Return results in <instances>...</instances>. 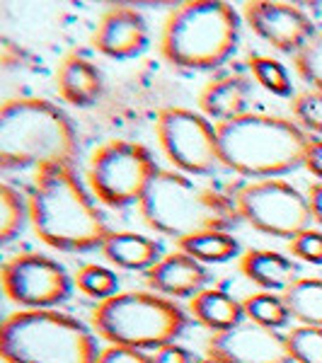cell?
I'll use <instances>...</instances> for the list:
<instances>
[{"instance_id":"6da1fadb","label":"cell","mask_w":322,"mask_h":363,"mask_svg":"<svg viewBox=\"0 0 322 363\" xmlns=\"http://www.w3.org/2000/svg\"><path fill=\"white\" fill-rule=\"evenodd\" d=\"M27 196L34 233L56 252L102 250L112 233L92 191L80 182L75 165L49 162L34 169Z\"/></svg>"},{"instance_id":"7a4b0ae2","label":"cell","mask_w":322,"mask_h":363,"mask_svg":"<svg viewBox=\"0 0 322 363\" xmlns=\"http://www.w3.org/2000/svg\"><path fill=\"white\" fill-rule=\"evenodd\" d=\"M216 131L221 165L250 182L281 179L306 167V155L315 140L294 119L265 112H248L218 124Z\"/></svg>"},{"instance_id":"3957f363","label":"cell","mask_w":322,"mask_h":363,"mask_svg":"<svg viewBox=\"0 0 322 363\" xmlns=\"http://www.w3.org/2000/svg\"><path fill=\"white\" fill-rule=\"evenodd\" d=\"M78 133L70 116L44 97H10L0 107V167L39 169L49 162L75 165Z\"/></svg>"},{"instance_id":"277c9868","label":"cell","mask_w":322,"mask_h":363,"mask_svg":"<svg viewBox=\"0 0 322 363\" xmlns=\"http://www.w3.org/2000/svg\"><path fill=\"white\" fill-rule=\"evenodd\" d=\"M138 211L150 230L174 242L204 230H231L243 220L231 196L172 167L157 169Z\"/></svg>"},{"instance_id":"5b68a950","label":"cell","mask_w":322,"mask_h":363,"mask_svg":"<svg viewBox=\"0 0 322 363\" xmlns=\"http://www.w3.org/2000/svg\"><path fill=\"white\" fill-rule=\"evenodd\" d=\"M240 13L223 0H189L165 17L160 54L174 68L213 70L235 54Z\"/></svg>"},{"instance_id":"8992f818","label":"cell","mask_w":322,"mask_h":363,"mask_svg":"<svg viewBox=\"0 0 322 363\" xmlns=\"http://www.w3.org/2000/svg\"><path fill=\"white\" fill-rule=\"evenodd\" d=\"M99 354L95 335L58 310H17L0 327L3 363H97Z\"/></svg>"},{"instance_id":"52a82bcc","label":"cell","mask_w":322,"mask_h":363,"mask_svg":"<svg viewBox=\"0 0 322 363\" xmlns=\"http://www.w3.org/2000/svg\"><path fill=\"white\" fill-rule=\"evenodd\" d=\"M187 313L172 298L153 291H124L92 310V330L109 347L157 351L187 330Z\"/></svg>"},{"instance_id":"ba28073f","label":"cell","mask_w":322,"mask_h":363,"mask_svg":"<svg viewBox=\"0 0 322 363\" xmlns=\"http://www.w3.org/2000/svg\"><path fill=\"white\" fill-rule=\"evenodd\" d=\"M155 157L136 140H107L87 162V189L109 208L140 203L157 174Z\"/></svg>"},{"instance_id":"9c48e42d","label":"cell","mask_w":322,"mask_h":363,"mask_svg":"<svg viewBox=\"0 0 322 363\" xmlns=\"http://www.w3.org/2000/svg\"><path fill=\"white\" fill-rule=\"evenodd\" d=\"M240 218L265 235L294 240L308 230L313 213L306 191H301L286 179L248 182L233 196Z\"/></svg>"},{"instance_id":"30bf717a","label":"cell","mask_w":322,"mask_h":363,"mask_svg":"<svg viewBox=\"0 0 322 363\" xmlns=\"http://www.w3.org/2000/svg\"><path fill=\"white\" fill-rule=\"evenodd\" d=\"M155 136L172 169L189 177H206L221 165L218 131L201 112L167 107L155 116Z\"/></svg>"},{"instance_id":"8fae6325","label":"cell","mask_w":322,"mask_h":363,"mask_svg":"<svg viewBox=\"0 0 322 363\" xmlns=\"http://www.w3.org/2000/svg\"><path fill=\"white\" fill-rule=\"evenodd\" d=\"M0 281L5 298L20 310H56L75 286L66 267L42 252H20L5 259Z\"/></svg>"},{"instance_id":"7c38bea8","label":"cell","mask_w":322,"mask_h":363,"mask_svg":"<svg viewBox=\"0 0 322 363\" xmlns=\"http://www.w3.org/2000/svg\"><path fill=\"white\" fill-rule=\"evenodd\" d=\"M243 20L260 39L281 51V54L298 56L315 37V25L306 10L291 3H272V0H255L243 5Z\"/></svg>"},{"instance_id":"4fadbf2b","label":"cell","mask_w":322,"mask_h":363,"mask_svg":"<svg viewBox=\"0 0 322 363\" xmlns=\"http://www.w3.org/2000/svg\"><path fill=\"white\" fill-rule=\"evenodd\" d=\"M206 356L221 363H294L286 349V335L255 322H243L228 332L211 335Z\"/></svg>"},{"instance_id":"5bb4252c","label":"cell","mask_w":322,"mask_h":363,"mask_svg":"<svg viewBox=\"0 0 322 363\" xmlns=\"http://www.w3.org/2000/svg\"><path fill=\"white\" fill-rule=\"evenodd\" d=\"M150 42L148 20L140 10L131 5H112L99 15V22L92 32V46L107 58L138 56Z\"/></svg>"},{"instance_id":"9a60e30c","label":"cell","mask_w":322,"mask_h":363,"mask_svg":"<svg viewBox=\"0 0 322 363\" xmlns=\"http://www.w3.org/2000/svg\"><path fill=\"white\" fill-rule=\"evenodd\" d=\"M143 281L148 291L165 298H194L199 291L209 289V267L196 262L194 257L184 255V252H172L165 255L160 262L143 274Z\"/></svg>"},{"instance_id":"2e32d148","label":"cell","mask_w":322,"mask_h":363,"mask_svg":"<svg viewBox=\"0 0 322 363\" xmlns=\"http://www.w3.org/2000/svg\"><path fill=\"white\" fill-rule=\"evenodd\" d=\"M252 83L243 73H226L209 80L199 92V112L216 126L250 112Z\"/></svg>"},{"instance_id":"e0dca14e","label":"cell","mask_w":322,"mask_h":363,"mask_svg":"<svg viewBox=\"0 0 322 363\" xmlns=\"http://www.w3.org/2000/svg\"><path fill=\"white\" fill-rule=\"evenodd\" d=\"M104 90L102 70L87 56L70 51L61 58L56 68V92L63 102L73 107H90L95 104Z\"/></svg>"},{"instance_id":"ac0fdd59","label":"cell","mask_w":322,"mask_h":363,"mask_svg":"<svg viewBox=\"0 0 322 363\" xmlns=\"http://www.w3.org/2000/svg\"><path fill=\"white\" fill-rule=\"evenodd\" d=\"M240 272L243 277L255 284L260 291L269 294H284L296 279H301V269L294 257H286L284 252L277 250H248L240 255Z\"/></svg>"},{"instance_id":"d6986e66","label":"cell","mask_w":322,"mask_h":363,"mask_svg":"<svg viewBox=\"0 0 322 363\" xmlns=\"http://www.w3.org/2000/svg\"><path fill=\"white\" fill-rule=\"evenodd\" d=\"M102 255L109 264L126 272H148L162 259L160 242L133 230H112L102 245Z\"/></svg>"},{"instance_id":"ffe728a7","label":"cell","mask_w":322,"mask_h":363,"mask_svg":"<svg viewBox=\"0 0 322 363\" xmlns=\"http://www.w3.org/2000/svg\"><path fill=\"white\" fill-rule=\"evenodd\" d=\"M189 315L201 327H206L211 335L228 332L245 322L243 301H235L226 289H216V286H209L191 298Z\"/></svg>"},{"instance_id":"44dd1931","label":"cell","mask_w":322,"mask_h":363,"mask_svg":"<svg viewBox=\"0 0 322 363\" xmlns=\"http://www.w3.org/2000/svg\"><path fill=\"white\" fill-rule=\"evenodd\" d=\"M177 250L209 267L235 259L240 255V242L231 235V230H204L179 240Z\"/></svg>"},{"instance_id":"7402d4cb","label":"cell","mask_w":322,"mask_h":363,"mask_svg":"<svg viewBox=\"0 0 322 363\" xmlns=\"http://www.w3.org/2000/svg\"><path fill=\"white\" fill-rule=\"evenodd\" d=\"M286 308L291 320L298 325L322 327V279L320 277H301L284 291Z\"/></svg>"},{"instance_id":"603a6c76","label":"cell","mask_w":322,"mask_h":363,"mask_svg":"<svg viewBox=\"0 0 322 363\" xmlns=\"http://www.w3.org/2000/svg\"><path fill=\"white\" fill-rule=\"evenodd\" d=\"M27 223H32L29 196H25L8 182H3L0 184V242L8 245L15 238H20Z\"/></svg>"},{"instance_id":"cb8c5ba5","label":"cell","mask_w":322,"mask_h":363,"mask_svg":"<svg viewBox=\"0 0 322 363\" xmlns=\"http://www.w3.org/2000/svg\"><path fill=\"white\" fill-rule=\"evenodd\" d=\"M243 310L245 320L267 327V330H281L291 320L284 296L269 294V291H260V294H250L248 298H243Z\"/></svg>"},{"instance_id":"d4e9b609","label":"cell","mask_w":322,"mask_h":363,"mask_svg":"<svg viewBox=\"0 0 322 363\" xmlns=\"http://www.w3.org/2000/svg\"><path fill=\"white\" fill-rule=\"evenodd\" d=\"M248 68L252 73L255 83H260L267 92L277 97H291L294 95V83H291L289 68L274 56L265 54H250L248 56Z\"/></svg>"},{"instance_id":"484cf974","label":"cell","mask_w":322,"mask_h":363,"mask_svg":"<svg viewBox=\"0 0 322 363\" xmlns=\"http://www.w3.org/2000/svg\"><path fill=\"white\" fill-rule=\"evenodd\" d=\"M75 289L87 298H95V301H109L112 296L119 294V277L107 267L99 264H85L75 272L73 277Z\"/></svg>"},{"instance_id":"4316f807","label":"cell","mask_w":322,"mask_h":363,"mask_svg":"<svg viewBox=\"0 0 322 363\" xmlns=\"http://www.w3.org/2000/svg\"><path fill=\"white\" fill-rule=\"evenodd\" d=\"M286 349L294 363H322V327L296 325L286 332Z\"/></svg>"},{"instance_id":"83f0119b","label":"cell","mask_w":322,"mask_h":363,"mask_svg":"<svg viewBox=\"0 0 322 363\" xmlns=\"http://www.w3.org/2000/svg\"><path fill=\"white\" fill-rule=\"evenodd\" d=\"M291 114L294 121L310 136L322 138V90H303L291 99Z\"/></svg>"},{"instance_id":"f1b7e54d","label":"cell","mask_w":322,"mask_h":363,"mask_svg":"<svg viewBox=\"0 0 322 363\" xmlns=\"http://www.w3.org/2000/svg\"><path fill=\"white\" fill-rule=\"evenodd\" d=\"M296 73L301 80L313 87V90H322V32L310 39V44L294 58Z\"/></svg>"},{"instance_id":"f546056e","label":"cell","mask_w":322,"mask_h":363,"mask_svg":"<svg viewBox=\"0 0 322 363\" xmlns=\"http://www.w3.org/2000/svg\"><path fill=\"white\" fill-rule=\"evenodd\" d=\"M289 255L308 264H322V228H308L289 242Z\"/></svg>"},{"instance_id":"4dcf8cb0","label":"cell","mask_w":322,"mask_h":363,"mask_svg":"<svg viewBox=\"0 0 322 363\" xmlns=\"http://www.w3.org/2000/svg\"><path fill=\"white\" fill-rule=\"evenodd\" d=\"M97 363H153V354L128 347H107L102 349Z\"/></svg>"},{"instance_id":"1f68e13d","label":"cell","mask_w":322,"mask_h":363,"mask_svg":"<svg viewBox=\"0 0 322 363\" xmlns=\"http://www.w3.org/2000/svg\"><path fill=\"white\" fill-rule=\"evenodd\" d=\"M27 63H29V54L20 44L8 37L0 39V66L5 70H10V68H22V66H27Z\"/></svg>"},{"instance_id":"d6a6232c","label":"cell","mask_w":322,"mask_h":363,"mask_svg":"<svg viewBox=\"0 0 322 363\" xmlns=\"http://www.w3.org/2000/svg\"><path fill=\"white\" fill-rule=\"evenodd\" d=\"M153 363H196L189 349L179 347L177 342L167 344V347L153 351Z\"/></svg>"},{"instance_id":"836d02e7","label":"cell","mask_w":322,"mask_h":363,"mask_svg":"<svg viewBox=\"0 0 322 363\" xmlns=\"http://www.w3.org/2000/svg\"><path fill=\"white\" fill-rule=\"evenodd\" d=\"M306 196H308L310 213H313V223H318L322 228V182H313L306 189Z\"/></svg>"},{"instance_id":"e575fe53","label":"cell","mask_w":322,"mask_h":363,"mask_svg":"<svg viewBox=\"0 0 322 363\" xmlns=\"http://www.w3.org/2000/svg\"><path fill=\"white\" fill-rule=\"evenodd\" d=\"M306 169L315 179L322 182V138H315L306 155Z\"/></svg>"},{"instance_id":"d590c367","label":"cell","mask_w":322,"mask_h":363,"mask_svg":"<svg viewBox=\"0 0 322 363\" xmlns=\"http://www.w3.org/2000/svg\"><path fill=\"white\" fill-rule=\"evenodd\" d=\"M196 363H221V361H216V359H209V356H206V359H199Z\"/></svg>"}]
</instances>
